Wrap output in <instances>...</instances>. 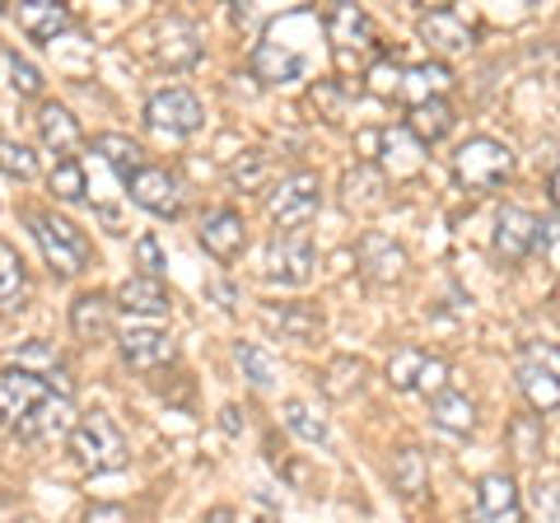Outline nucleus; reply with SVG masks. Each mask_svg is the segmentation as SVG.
<instances>
[{
	"mask_svg": "<svg viewBox=\"0 0 560 523\" xmlns=\"http://www.w3.org/2000/svg\"><path fill=\"white\" fill-rule=\"evenodd\" d=\"M518 388L528 397L533 411H556L560 407V351L547 341H528L518 360Z\"/></svg>",
	"mask_w": 560,
	"mask_h": 523,
	"instance_id": "5",
	"label": "nucleus"
},
{
	"mask_svg": "<svg viewBox=\"0 0 560 523\" xmlns=\"http://www.w3.org/2000/svg\"><path fill=\"white\" fill-rule=\"evenodd\" d=\"M337 103H341V94L331 90V84H318V90H313V108L331 113V121H337Z\"/></svg>",
	"mask_w": 560,
	"mask_h": 523,
	"instance_id": "46",
	"label": "nucleus"
},
{
	"mask_svg": "<svg viewBox=\"0 0 560 523\" xmlns=\"http://www.w3.org/2000/svg\"><path fill=\"white\" fill-rule=\"evenodd\" d=\"M430 421L448 430V434H471L477 430V403H471L467 393H440V397H430Z\"/></svg>",
	"mask_w": 560,
	"mask_h": 523,
	"instance_id": "27",
	"label": "nucleus"
},
{
	"mask_svg": "<svg viewBox=\"0 0 560 523\" xmlns=\"http://www.w3.org/2000/svg\"><path fill=\"white\" fill-rule=\"evenodd\" d=\"M145 121L154 131H164V136H191V131H201V121H206V108H201V98L183 90V84H173V90H160V94H150L145 98Z\"/></svg>",
	"mask_w": 560,
	"mask_h": 523,
	"instance_id": "6",
	"label": "nucleus"
},
{
	"mask_svg": "<svg viewBox=\"0 0 560 523\" xmlns=\"http://www.w3.org/2000/svg\"><path fill=\"white\" fill-rule=\"evenodd\" d=\"M253 523H280V514L271 510V504H257V510H253Z\"/></svg>",
	"mask_w": 560,
	"mask_h": 523,
	"instance_id": "49",
	"label": "nucleus"
},
{
	"mask_svg": "<svg viewBox=\"0 0 560 523\" xmlns=\"http://www.w3.org/2000/svg\"><path fill=\"white\" fill-rule=\"evenodd\" d=\"M38 136H43V146L47 150H57V154H70L80 146V121L70 117V108H61V103H43L38 108Z\"/></svg>",
	"mask_w": 560,
	"mask_h": 523,
	"instance_id": "25",
	"label": "nucleus"
},
{
	"mask_svg": "<svg viewBox=\"0 0 560 523\" xmlns=\"http://www.w3.org/2000/svg\"><path fill=\"white\" fill-rule=\"evenodd\" d=\"M206 523H238V514L230 510V504H215V510L206 514Z\"/></svg>",
	"mask_w": 560,
	"mask_h": 523,
	"instance_id": "47",
	"label": "nucleus"
},
{
	"mask_svg": "<svg viewBox=\"0 0 560 523\" xmlns=\"http://www.w3.org/2000/svg\"><path fill=\"white\" fill-rule=\"evenodd\" d=\"M388 477H393V491H397V496H420V491H425V481H430L425 453H420L416 444L397 449L393 463H388Z\"/></svg>",
	"mask_w": 560,
	"mask_h": 523,
	"instance_id": "32",
	"label": "nucleus"
},
{
	"mask_svg": "<svg viewBox=\"0 0 560 523\" xmlns=\"http://www.w3.org/2000/svg\"><path fill=\"white\" fill-rule=\"evenodd\" d=\"M70 453H75V463L84 473H117V467H127V458H131L127 434L117 430V421L108 411L80 416L75 434H70Z\"/></svg>",
	"mask_w": 560,
	"mask_h": 523,
	"instance_id": "2",
	"label": "nucleus"
},
{
	"mask_svg": "<svg viewBox=\"0 0 560 523\" xmlns=\"http://www.w3.org/2000/svg\"><path fill=\"white\" fill-rule=\"evenodd\" d=\"M551 201L560 206V168H556V178H551Z\"/></svg>",
	"mask_w": 560,
	"mask_h": 523,
	"instance_id": "50",
	"label": "nucleus"
},
{
	"mask_svg": "<svg viewBox=\"0 0 560 523\" xmlns=\"http://www.w3.org/2000/svg\"><path fill=\"white\" fill-rule=\"evenodd\" d=\"M160 61L168 71H187V66L201 61V43H197V28L187 20H164L160 24Z\"/></svg>",
	"mask_w": 560,
	"mask_h": 523,
	"instance_id": "21",
	"label": "nucleus"
},
{
	"mask_svg": "<svg viewBox=\"0 0 560 523\" xmlns=\"http://www.w3.org/2000/svg\"><path fill=\"white\" fill-rule=\"evenodd\" d=\"M323 206V178L313 168H294L267 191V216L276 230H304Z\"/></svg>",
	"mask_w": 560,
	"mask_h": 523,
	"instance_id": "4",
	"label": "nucleus"
},
{
	"mask_svg": "<svg viewBox=\"0 0 560 523\" xmlns=\"http://www.w3.org/2000/svg\"><path fill=\"white\" fill-rule=\"evenodd\" d=\"M261 178H267V154H261V150H248L243 160H234V164H230V183H234V187H243V191L261 187Z\"/></svg>",
	"mask_w": 560,
	"mask_h": 523,
	"instance_id": "41",
	"label": "nucleus"
},
{
	"mask_svg": "<svg viewBox=\"0 0 560 523\" xmlns=\"http://www.w3.org/2000/svg\"><path fill=\"white\" fill-rule=\"evenodd\" d=\"M220 426L230 430V434H238V407H224V411H220Z\"/></svg>",
	"mask_w": 560,
	"mask_h": 523,
	"instance_id": "48",
	"label": "nucleus"
},
{
	"mask_svg": "<svg viewBox=\"0 0 560 523\" xmlns=\"http://www.w3.org/2000/svg\"><path fill=\"white\" fill-rule=\"evenodd\" d=\"M47 187H51L57 201H84V191H90L80 160H57V168L47 173Z\"/></svg>",
	"mask_w": 560,
	"mask_h": 523,
	"instance_id": "36",
	"label": "nucleus"
},
{
	"mask_svg": "<svg viewBox=\"0 0 560 523\" xmlns=\"http://www.w3.org/2000/svg\"><path fill=\"white\" fill-rule=\"evenodd\" d=\"M94 150L108 160V168L117 173L121 183H131L140 168H145V150H140L131 136H121V131H103V136H94Z\"/></svg>",
	"mask_w": 560,
	"mask_h": 523,
	"instance_id": "26",
	"label": "nucleus"
},
{
	"mask_svg": "<svg viewBox=\"0 0 560 523\" xmlns=\"http://www.w3.org/2000/svg\"><path fill=\"white\" fill-rule=\"evenodd\" d=\"M5 66H10V84H14V90H20V94H43V71H38V66H33L28 57H20V51H5Z\"/></svg>",
	"mask_w": 560,
	"mask_h": 523,
	"instance_id": "42",
	"label": "nucleus"
},
{
	"mask_svg": "<svg viewBox=\"0 0 560 523\" xmlns=\"http://www.w3.org/2000/svg\"><path fill=\"white\" fill-rule=\"evenodd\" d=\"M197 239H201V248L215 257V262H234V257L243 253V243H248V224H243L238 211L220 206V211H210V216L201 220Z\"/></svg>",
	"mask_w": 560,
	"mask_h": 523,
	"instance_id": "15",
	"label": "nucleus"
},
{
	"mask_svg": "<svg viewBox=\"0 0 560 523\" xmlns=\"http://www.w3.org/2000/svg\"><path fill=\"white\" fill-rule=\"evenodd\" d=\"M360 271H364V281H374V286H393L407 276V248L378 230L360 234Z\"/></svg>",
	"mask_w": 560,
	"mask_h": 523,
	"instance_id": "13",
	"label": "nucleus"
},
{
	"mask_svg": "<svg viewBox=\"0 0 560 523\" xmlns=\"http://www.w3.org/2000/svg\"><path fill=\"white\" fill-rule=\"evenodd\" d=\"M117 309L136 313V318H168L173 290L164 281H150V276H127V281L117 286Z\"/></svg>",
	"mask_w": 560,
	"mask_h": 523,
	"instance_id": "16",
	"label": "nucleus"
},
{
	"mask_svg": "<svg viewBox=\"0 0 560 523\" xmlns=\"http://www.w3.org/2000/svg\"><path fill=\"white\" fill-rule=\"evenodd\" d=\"M121 351V364L136 374H154L164 370V364H173V356H178V346H173L168 333H160V327H127L117 341Z\"/></svg>",
	"mask_w": 560,
	"mask_h": 523,
	"instance_id": "11",
	"label": "nucleus"
},
{
	"mask_svg": "<svg viewBox=\"0 0 560 523\" xmlns=\"http://www.w3.org/2000/svg\"><path fill=\"white\" fill-rule=\"evenodd\" d=\"M313 262H318V248H313V234L308 230H276L271 239V281L280 286H304L313 276Z\"/></svg>",
	"mask_w": 560,
	"mask_h": 523,
	"instance_id": "7",
	"label": "nucleus"
},
{
	"mask_svg": "<svg viewBox=\"0 0 560 523\" xmlns=\"http://www.w3.org/2000/svg\"><path fill=\"white\" fill-rule=\"evenodd\" d=\"M127 187H131V201L140 206V211H150V216H160V220H178V211H183V187H178V178H173L168 168L145 164Z\"/></svg>",
	"mask_w": 560,
	"mask_h": 523,
	"instance_id": "10",
	"label": "nucleus"
},
{
	"mask_svg": "<svg viewBox=\"0 0 560 523\" xmlns=\"http://www.w3.org/2000/svg\"><path fill=\"white\" fill-rule=\"evenodd\" d=\"M113 300L98 290H84L75 294V304H70V333H75L80 341H103L113 333Z\"/></svg>",
	"mask_w": 560,
	"mask_h": 523,
	"instance_id": "20",
	"label": "nucleus"
},
{
	"mask_svg": "<svg viewBox=\"0 0 560 523\" xmlns=\"http://www.w3.org/2000/svg\"><path fill=\"white\" fill-rule=\"evenodd\" d=\"M261 323L276 327L280 337H294V341H313L323 333V318L313 313L308 304H280V309H267L261 313Z\"/></svg>",
	"mask_w": 560,
	"mask_h": 523,
	"instance_id": "30",
	"label": "nucleus"
},
{
	"mask_svg": "<svg viewBox=\"0 0 560 523\" xmlns=\"http://www.w3.org/2000/svg\"><path fill=\"white\" fill-rule=\"evenodd\" d=\"M401 75H407V66L401 61H374L370 71H364V80H370V94H378V98H397L401 94Z\"/></svg>",
	"mask_w": 560,
	"mask_h": 523,
	"instance_id": "39",
	"label": "nucleus"
},
{
	"mask_svg": "<svg viewBox=\"0 0 560 523\" xmlns=\"http://www.w3.org/2000/svg\"><path fill=\"white\" fill-rule=\"evenodd\" d=\"M537 243H541V220L533 211H523V206H504V211L495 216V243H490V248H495V257L504 262V267H518Z\"/></svg>",
	"mask_w": 560,
	"mask_h": 523,
	"instance_id": "9",
	"label": "nucleus"
},
{
	"mask_svg": "<svg viewBox=\"0 0 560 523\" xmlns=\"http://www.w3.org/2000/svg\"><path fill=\"white\" fill-rule=\"evenodd\" d=\"M84 523H131V514L121 504H90L84 510Z\"/></svg>",
	"mask_w": 560,
	"mask_h": 523,
	"instance_id": "45",
	"label": "nucleus"
},
{
	"mask_svg": "<svg viewBox=\"0 0 560 523\" xmlns=\"http://www.w3.org/2000/svg\"><path fill=\"white\" fill-rule=\"evenodd\" d=\"M47 397H51V388L38 374L14 370V364H10V370H0V426L14 430L33 407L47 403Z\"/></svg>",
	"mask_w": 560,
	"mask_h": 523,
	"instance_id": "12",
	"label": "nucleus"
},
{
	"mask_svg": "<svg viewBox=\"0 0 560 523\" xmlns=\"http://www.w3.org/2000/svg\"><path fill=\"white\" fill-rule=\"evenodd\" d=\"M383 173L374 164H360L355 173H346V206L350 211H374V206H383Z\"/></svg>",
	"mask_w": 560,
	"mask_h": 523,
	"instance_id": "33",
	"label": "nucleus"
},
{
	"mask_svg": "<svg viewBox=\"0 0 560 523\" xmlns=\"http://www.w3.org/2000/svg\"><path fill=\"white\" fill-rule=\"evenodd\" d=\"M477 519L481 523H523V496L510 473H486L477 481Z\"/></svg>",
	"mask_w": 560,
	"mask_h": 523,
	"instance_id": "14",
	"label": "nucleus"
},
{
	"mask_svg": "<svg viewBox=\"0 0 560 523\" xmlns=\"http://www.w3.org/2000/svg\"><path fill=\"white\" fill-rule=\"evenodd\" d=\"M28 262L20 257L14 243L0 239V318H10V313H24L28 309Z\"/></svg>",
	"mask_w": 560,
	"mask_h": 523,
	"instance_id": "18",
	"label": "nucleus"
},
{
	"mask_svg": "<svg viewBox=\"0 0 560 523\" xmlns=\"http://www.w3.org/2000/svg\"><path fill=\"white\" fill-rule=\"evenodd\" d=\"M510 173H514V150L495 141V136H471L453 154V178L467 191H490L510 178Z\"/></svg>",
	"mask_w": 560,
	"mask_h": 523,
	"instance_id": "3",
	"label": "nucleus"
},
{
	"mask_svg": "<svg viewBox=\"0 0 560 523\" xmlns=\"http://www.w3.org/2000/svg\"><path fill=\"white\" fill-rule=\"evenodd\" d=\"M28 224H33V239H38L47 267L57 276H80L94 262V243L75 220H66L57 211H33Z\"/></svg>",
	"mask_w": 560,
	"mask_h": 523,
	"instance_id": "1",
	"label": "nucleus"
},
{
	"mask_svg": "<svg viewBox=\"0 0 560 523\" xmlns=\"http://www.w3.org/2000/svg\"><path fill=\"white\" fill-rule=\"evenodd\" d=\"M75 426H80L75 403H70V397H61V393H51L47 403H38L20 426H14V434H20V440H28V444H57V440H70V434H75Z\"/></svg>",
	"mask_w": 560,
	"mask_h": 523,
	"instance_id": "8",
	"label": "nucleus"
},
{
	"mask_svg": "<svg viewBox=\"0 0 560 523\" xmlns=\"http://www.w3.org/2000/svg\"><path fill=\"white\" fill-rule=\"evenodd\" d=\"M280 421H285L290 434H300L304 444H331V430H327V416L304 403V397H285V407H280Z\"/></svg>",
	"mask_w": 560,
	"mask_h": 523,
	"instance_id": "28",
	"label": "nucleus"
},
{
	"mask_svg": "<svg viewBox=\"0 0 560 523\" xmlns=\"http://www.w3.org/2000/svg\"><path fill=\"white\" fill-rule=\"evenodd\" d=\"M416 393H425V397L448 393V360L430 356V360H425V370H420V379H416Z\"/></svg>",
	"mask_w": 560,
	"mask_h": 523,
	"instance_id": "44",
	"label": "nucleus"
},
{
	"mask_svg": "<svg viewBox=\"0 0 560 523\" xmlns=\"http://www.w3.org/2000/svg\"><path fill=\"white\" fill-rule=\"evenodd\" d=\"M533 510H537L541 523H560V481L556 477H547V481L537 477V486H533Z\"/></svg>",
	"mask_w": 560,
	"mask_h": 523,
	"instance_id": "43",
	"label": "nucleus"
},
{
	"mask_svg": "<svg viewBox=\"0 0 560 523\" xmlns=\"http://www.w3.org/2000/svg\"><path fill=\"white\" fill-rule=\"evenodd\" d=\"M0 173H10V178H38V154H33L24 141H0Z\"/></svg>",
	"mask_w": 560,
	"mask_h": 523,
	"instance_id": "38",
	"label": "nucleus"
},
{
	"mask_svg": "<svg viewBox=\"0 0 560 523\" xmlns=\"http://www.w3.org/2000/svg\"><path fill=\"white\" fill-rule=\"evenodd\" d=\"M407 131L416 136L420 146H434V141H444V136L453 131V108L444 98H430V103H416L411 117H407Z\"/></svg>",
	"mask_w": 560,
	"mask_h": 523,
	"instance_id": "31",
	"label": "nucleus"
},
{
	"mask_svg": "<svg viewBox=\"0 0 560 523\" xmlns=\"http://www.w3.org/2000/svg\"><path fill=\"white\" fill-rule=\"evenodd\" d=\"M364 374H370V364H364L360 356H337L327 360L323 370V393L331 397V403H346V397H355L364 388Z\"/></svg>",
	"mask_w": 560,
	"mask_h": 523,
	"instance_id": "29",
	"label": "nucleus"
},
{
	"mask_svg": "<svg viewBox=\"0 0 560 523\" xmlns=\"http://www.w3.org/2000/svg\"><path fill=\"white\" fill-rule=\"evenodd\" d=\"M234 360H238V370H243V379L253 383V388H276V379H280V370H276V360L261 351V346H253V341H238L234 346Z\"/></svg>",
	"mask_w": 560,
	"mask_h": 523,
	"instance_id": "34",
	"label": "nucleus"
},
{
	"mask_svg": "<svg viewBox=\"0 0 560 523\" xmlns=\"http://www.w3.org/2000/svg\"><path fill=\"white\" fill-rule=\"evenodd\" d=\"M248 66H253V75L267 80V84H290V80H300V75L308 71L304 51H294V47H285V43H257Z\"/></svg>",
	"mask_w": 560,
	"mask_h": 523,
	"instance_id": "19",
	"label": "nucleus"
},
{
	"mask_svg": "<svg viewBox=\"0 0 560 523\" xmlns=\"http://www.w3.org/2000/svg\"><path fill=\"white\" fill-rule=\"evenodd\" d=\"M541 444H547V430H541V416H514L510 421V453L523 463H533Z\"/></svg>",
	"mask_w": 560,
	"mask_h": 523,
	"instance_id": "35",
	"label": "nucleus"
},
{
	"mask_svg": "<svg viewBox=\"0 0 560 523\" xmlns=\"http://www.w3.org/2000/svg\"><path fill=\"white\" fill-rule=\"evenodd\" d=\"M136 276H150V281H164V267H168V257H164V248H160V239L154 234H140L136 239Z\"/></svg>",
	"mask_w": 560,
	"mask_h": 523,
	"instance_id": "40",
	"label": "nucleus"
},
{
	"mask_svg": "<svg viewBox=\"0 0 560 523\" xmlns=\"http://www.w3.org/2000/svg\"><path fill=\"white\" fill-rule=\"evenodd\" d=\"M448 90H453V71H448V66L444 61H420V66H407L397 98H411V108H416V103L444 98Z\"/></svg>",
	"mask_w": 560,
	"mask_h": 523,
	"instance_id": "22",
	"label": "nucleus"
},
{
	"mask_svg": "<svg viewBox=\"0 0 560 523\" xmlns=\"http://www.w3.org/2000/svg\"><path fill=\"white\" fill-rule=\"evenodd\" d=\"M425 351H420V346H397V351L388 356V383L393 388H416V379H420V370H425Z\"/></svg>",
	"mask_w": 560,
	"mask_h": 523,
	"instance_id": "37",
	"label": "nucleus"
},
{
	"mask_svg": "<svg viewBox=\"0 0 560 523\" xmlns=\"http://www.w3.org/2000/svg\"><path fill=\"white\" fill-rule=\"evenodd\" d=\"M327 33H331V43H337V51L374 47V20L360 5H337L331 10L327 14Z\"/></svg>",
	"mask_w": 560,
	"mask_h": 523,
	"instance_id": "23",
	"label": "nucleus"
},
{
	"mask_svg": "<svg viewBox=\"0 0 560 523\" xmlns=\"http://www.w3.org/2000/svg\"><path fill=\"white\" fill-rule=\"evenodd\" d=\"M20 28L28 33V38L51 43L57 33L70 28V10L57 5V0H24V5H20Z\"/></svg>",
	"mask_w": 560,
	"mask_h": 523,
	"instance_id": "24",
	"label": "nucleus"
},
{
	"mask_svg": "<svg viewBox=\"0 0 560 523\" xmlns=\"http://www.w3.org/2000/svg\"><path fill=\"white\" fill-rule=\"evenodd\" d=\"M420 38L440 51V57H463V51H471V28L458 20V10H425L420 14Z\"/></svg>",
	"mask_w": 560,
	"mask_h": 523,
	"instance_id": "17",
	"label": "nucleus"
}]
</instances>
